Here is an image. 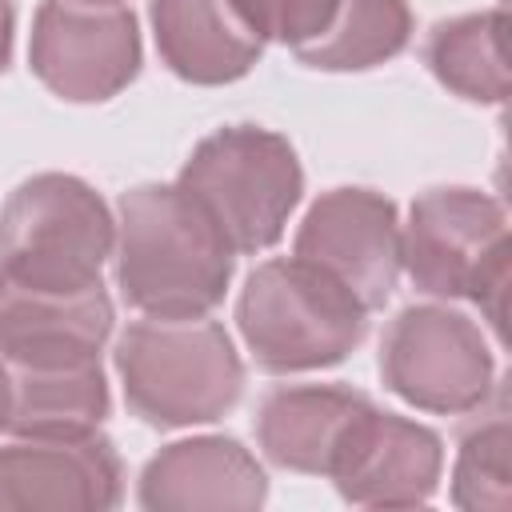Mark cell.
<instances>
[{"label":"cell","instance_id":"cell-1","mask_svg":"<svg viewBox=\"0 0 512 512\" xmlns=\"http://www.w3.org/2000/svg\"><path fill=\"white\" fill-rule=\"evenodd\" d=\"M116 284L144 316H208L232 280L236 252L180 184L120 196Z\"/></svg>","mask_w":512,"mask_h":512},{"label":"cell","instance_id":"cell-2","mask_svg":"<svg viewBox=\"0 0 512 512\" xmlns=\"http://www.w3.org/2000/svg\"><path fill=\"white\" fill-rule=\"evenodd\" d=\"M116 372L128 408L152 428L220 420L244 392V364L208 316H148L124 328Z\"/></svg>","mask_w":512,"mask_h":512},{"label":"cell","instance_id":"cell-3","mask_svg":"<svg viewBox=\"0 0 512 512\" xmlns=\"http://www.w3.org/2000/svg\"><path fill=\"white\" fill-rule=\"evenodd\" d=\"M240 336L264 372H312L352 356L368 336V308L324 268L284 256L248 272L236 304Z\"/></svg>","mask_w":512,"mask_h":512},{"label":"cell","instance_id":"cell-4","mask_svg":"<svg viewBox=\"0 0 512 512\" xmlns=\"http://www.w3.org/2000/svg\"><path fill=\"white\" fill-rule=\"evenodd\" d=\"M112 244L116 220L80 176L40 172L0 208V280L24 288H96Z\"/></svg>","mask_w":512,"mask_h":512},{"label":"cell","instance_id":"cell-5","mask_svg":"<svg viewBox=\"0 0 512 512\" xmlns=\"http://www.w3.org/2000/svg\"><path fill=\"white\" fill-rule=\"evenodd\" d=\"M176 184L208 212L232 252H264L300 204L304 168L280 132L228 124L192 148Z\"/></svg>","mask_w":512,"mask_h":512},{"label":"cell","instance_id":"cell-6","mask_svg":"<svg viewBox=\"0 0 512 512\" xmlns=\"http://www.w3.org/2000/svg\"><path fill=\"white\" fill-rule=\"evenodd\" d=\"M400 268L428 296H468L504 336L508 220L500 200L476 188H428L400 224Z\"/></svg>","mask_w":512,"mask_h":512},{"label":"cell","instance_id":"cell-7","mask_svg":"<svg viewBox=\"0 0 512 512\" xmlns=\"http://www.w3.org/2000/svg\"><path fill=\"white\" fill-rule=\"evenodd\" d=\"M380 376L412 408L460 416L488 400L496 360L464 312L412 304L384 328Z\"/></svg>","mask_w":512,"mask_h":512},{"label":"cell","instance_id":"cell-8","mask_svg":"<svg viewBox=\"0 0 512 512\" xmlns=\"http://www.w3.org/2000/svg\"><path fill=\"white\" fill-rule=\"evenodd\" d=\"M28 64L68 104H100L140 72V28L124 0H44Z\"/></svg>","mask_w":512,"mask_h":512},{"label":"cell","instance_id":"cell-9","mask_svg":"<svg viewBox=\"0 0 512 512\" xmlns=\"http://www.w3.org/2000/svg\"><path fill=\"white\" fill-rule=\"evenodd\" d=\"M292 256L324 268L368 312L384 308L400 280L396 204L372 188H332L308 208Z\"/></svg>","mask_w":512,"mask_h":512},{"label":"cell","instance_id":"cell-10","mask_svg":"<svg viewBox=\"0 0 512 512\" xmlns=\"http://www.w3.org/2000/svg\"><path fill=\"white\" fill-rule=\"evenodd\" d=\"M440 436L372 400L348 420L328 476L348 504L360 508H416L428 504L440 480Z\"/></svg>","mask_w":512,"mask_h":512},{"label":"cell","instance_id":"cell-11","mask_svg":"<svg viewBox=\"0 0 512 512\" xmlns=\"http://www.w3.org/2000/svg\"><path fill=\"white\" fill-rule=\"evenodd\" d=\"M108 436H20L0 448V512H108L120 504Z\"/></svg>","mask_w":512,"mask_h":512},{"label":"cell","instance_id":"cell-12","mask_svg":"<svg viewBox=\"0 0 512 512\" xmlns=\"http://www.w3.org/2000/svg\"><path fill=\"white\" fill-rule=\"evenodd\" d=\"M112 400L100 356L0 360V412L12 436H88Z\"/></svg>","mask_w":512,"mask_h":512},{"label":"cell","instance_id":"cell-13","mask_svg":"<svg viewBox=\"0 0 512 512\" xmlns=\"http://www.w3.org/2000/svg\"><path fill=\"white\" fill-rule=\"evenodd\" d=\"M264 496V468L232 436H196L168 444L140 472V504L152 512L260 508Z\"/></svg>","mask_w":512,"mask_h":512},{"label":"cell","instance_id":"cell-14","mask_svg":"<svg viewBox=\"0 0 512 512\" xmlns=\"http://www.w3.org/2000/svg\"><path fill=\"white\" fill-rule=\"evenodd\" d=\"M112 336L104 284L80 292L0 280V360H84Z\"/></svg>","mask_w":512,"mask_h":512},{"label":"cell","instance_id":"cell-15","mask_svg":"<svg viewBox=\"0 0 512 512\" xmlns=\"http://www.w3.org/2000/svg\"><path fill=\"white\" fill-rule=\"evenodd\" d=\"M160 60L188 84H232L248 76L264 40L240 20L232 0H152Z\"/></svg>","mask_w":512,"mask_h":512},{"label":"cell","instance_id":"cell-16","mask_svg":"<svg viewBox=\"0 0 512 512\" xmlns=\"http://www.w3.org/2000/svg\"><path fill=\"white\" fill-rule=\"evenodd\" d=\"M364 404L368 396L344 384H284L260 400L256 440L272 464L288 472L328 476L332 452L348 420Z\"/></svg>","mask_w":512,"mask_h":512},{"label":"cell","instance_id":"cell-17","mask_svg":"<svg viewBox=\"0 0 512 512\" xmlns=\"http://www.w3.org/2000/svg\"><path fill=\"white\" fill-rule=\"evenodd\" d=\"M508 12L488 8L456 20H440L428 36L424 60L432 76L472 104L508 100V56H504Z\"/></svg>","mask_w":512,"mask_h":512},{"label":"cell","instance_id":"cell-18","mask_svg":"<svg viewBox=\"0 0 512 512\" xmlns=\"http://www.w3.org/2000/svg\"><path fill=\"white\" fill-rule=\"evenodd\" d=\"M412 12L404 0H340L328 28L296 56L320 72H364L408 48Z\"/></svg>","mask_w":512,"mask_h":512},{"label":"cell","instance_id":"cell-19","mask_svg":"<svg viewBox=\"0 0 512 512\" xmlns=\"http://www.w3.org/2000/svg\"><path fill=\"white\" fill-rule=\"evenodd\" d=\"M508 420L496 412L488 424L472 428L460 440L456 472H452V500L468 512H508L512 488H508Z\"/></svg>","mask_w":512,"mask_h":512},{"label":"cell","instance_id":"cell-20","mask_svg":"<svg viewBox=\"0 0 512 512\" xmlns=\"http://www.w3.org/2000/svg\"><path fill=\"white\" fill-rule=\"evenodd\" d=\"M336 4L340 0H232L240 20L260 40L288 44L292 52H300L304 44H312L328 28Z\"/></svg>","mask_w":512,"mask_h":512},{"label":"cell","instance_id":"cell-21","mask_svg":"<svg viewBox=\"0 0 512 512\" xmlns=\"http://www.w3.org/2000/svg\"><path fill=\"white\" fill-rule=\"evenodd\" d=\"M12 28H16L12 0H0V72L8 68V56H12Z\"/></svg>","mask_w":512,"mask_h":512},{"label":"cell","instance_id":"cell-22","mask_svg":"<svg viewBox=\"0 0 512 512\" xmlns=\"http://www.w3.org/2000/svg\"><path fill=\"white\" fill-rule=\"evenodd\" d=\"M0 428H4V412H0Z\"/></svg>","mask_w":512,"mask_h":512}]
</instances>
